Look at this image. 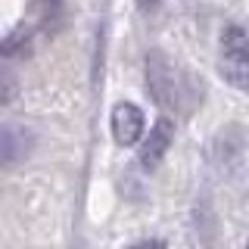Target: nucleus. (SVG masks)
Returning <instances> with one entry per match:
<instances>
[{
  "label": "nucleus",
  "instance_id": "nucleus-9",
  "mask_svg": "<svg viewBox=\"0 0 249 249\" xmlns=\"http://www.w3.org/2000/svg\"><path fill=\"white\" fill-rule=\"evenodd\" d=\"M140 10H153V6H159V0H137Z\"/></svg>",
  "mask_w": 249,
  "mask_h": 249
},
{
  "label": "nucleus",
  "instance_id": "nucleus-2",
  "mask_svg": "<svg viewBox=\"0 0 249 249\" xmlns=\"http://www.w3.org/2000/svg\"><path fill=\"white\" fill-rule=\"evenodd\" d=\"M246 159V131L240 124H228L212 143V162L221 175H237Z\"/></svg>",
  "mask_w": 249,
  "mask_h": 249
},
{
  "label": "nucleus",
  "instance_id": "nucleus-5",
  "mask_svg": "<svg viewBox=\"0 0 249 249\" xmlns=\"http://www.w3.org/2000/svg\"><path fill=\"white\" fill-rule=\"evenodd\" d=\"M171 140H175V122L171 119H156L150 134L143 137V146H140V165L146 171H156L159 162L165 159V153L171 150Z\"/></svg>",
  "mask_w": 249,
  "mask_h": 249
},
{
  "label": "nucleus",
  "instance_id": "nucleus-7",
  "mask_svg": "<svg viewBox=\"0 0 249 249\" xmlns=\"http://www.w3.org/2000/svg\"><path fill=\"white\" fill-rule=\"evenodd\" d=\"M218 72L231 88L249 93V59H218Z\"/></svg>",
  "mask_w": 249,
  "mask_h": 249
},
{
  "label": "nucleus",
  "instance_id": "nucleus-3",
  "mask_svg": "<svg viewBox=\"0 0 249 249\" xmlns=\"http://www.w3.org/2000/svg\"><path fill=\"white\" fill-rule=\"evenodd\" d=\"M37 146V134L28 124H13L3 122L0 124V168H10L25 162Z\"/></svg>",
  "mask_w": 249,
  "mask_h": 249
},
{
  "label": "nucleus",
  "instance_id": "nucleus-4",
  "mask_svg": "<svg viewBox=\"0 0 249 249\" xmlns=\"http://www.w3.org/2000/svg\"><path fill=\"white\" fill-rule=\"evenodd\" d=\"M146 131V115L137 103H115L112 109V137L119 146H134Z\"/></svg>",
  "mask_w": 249,
  "mask_h": 249
},
{
  "label": "nucleus",
  "instance_id": "nucleus-8",
  "mask_svg": "<svg viewBox=\"0 0 249 249\" xmlns=\"http://www.w3.org/2000/svg\"><path fill=\"white\" fill-rule=\"evenodd\" d=\"M16 97H19V78L10 66L0 62V106H10Z\"/></svg>",
  "mask_w": 249,
  "mask_h": 249
},
{
  "label": "nucleus",
  "instance_id": "nucleus-6",
  "mask_svg": "<svg viewBox=\"0 0 249 249\" xmlns=\"http://www.w3.org/2000/svg\"><path fill=\"white\" fill-rule=\"evenodd\" d=\"M221 59H249V31L243 25L221 28Z\"/></svg>",
  "mask_w": 249,
  "mask_h": 249
},
{
  "label": "nucleus",
  "instance_id": "nucleus-1",
  "mask_svg": "<svg viewBox=\"0 0 249 249\" xmlns=\"http://www.w3.org/2000/svg\"><path fill=\"white\" fill-rule=\"evenodd\" d=\"M146 88L153 100L165 109H181L184 100V75L162 50H150L146 56Z\"/></svg>",
  "mask_w": 249,
  "mask_h": 249
},
{
  "label": "nucleus",
  "instance_id": "nucleus-10",
  "mask_svg": "<svg viewBox=\"0 0 249 249\" xmlns=\"http://www.w3.org/2000/svg\"><path fill=\"white\" fill-rule=\"evenodd\" d=\"M41 3L47 6V10H59V3H62V0H41Z\"/></svg>",
  "mask_w": 249,
  "mask_h": 249
}]
</instances>
